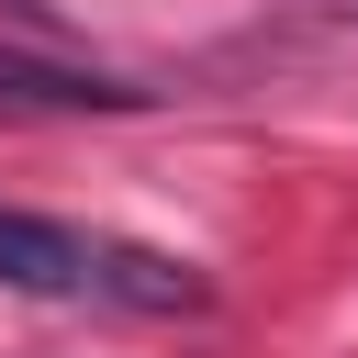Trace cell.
<instances>
[{
  "instance_id": "obj_3",
  "label": "cell",
  "mask_w": 358,
  "mask_h": 358,
  "mask_svg": "<svg viewBox=\"0 0 358 358\" xmlns=\"http://www.w3.org/2000/svg\"><path fill=\"white\" fill-rule=\"evenodd\" d=\"M101 302H123V313H201L213 280L190 257H157V246H101Z\"/></svg>"
},
{
  "instance_id": "obj_1",
  "label": "cell",
  "mask_w": 358,
  "mask_h": 358,
  "mask_svg": "<svg viewBox=\"0 0 358 358\" xmlns=\"http://www.w3.org/2000/svg\"><path fill=\"white\" fill-rule=\"evenodd\" d=\"M0 291H22V302H101V235L0 201Z\"/></svg>"
},
{
  "instance_id": "obj_2",
  "label": "cell",
  "mask_w": 358,
  "mask_h": 358,
  "mask_svg": "<svg viewBox=\"0 0 358 358\" xmlns=\"http://www.w3.org/2000/svg\"><path fill=\"white\" fill-rule=\"evenodd\" d=\"M0 112H145V90H123L101 67H67V56L0 45Z\"/></svg>"
}]
</instances>
